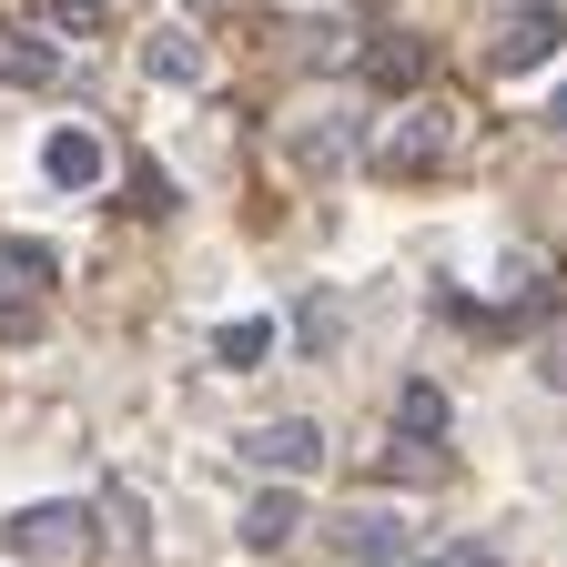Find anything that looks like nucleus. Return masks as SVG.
<instances>
[{
    "instance_id": "11",
    "label": "nucleus",
    "mask_w": 567,
    "mask_h": 567,
    "mask_svg": "<svg viewBox=\"0 0 567 567\" xmlns=\"http://www.w3.org/2000/svg\"><path fill=\"white\" fill-rule=\"evenodd\" d=\"M365 71H375V82H385V92H405V82H415V71H425V51H415L405 31H385V41L365 51Z\"/></svg>"
},
{
    "instance_id": "7",
    "label": "nucleus",
    "mask_w": 567,
    "mask_h": 567,
    "mask_svg": "<svg viewBox=\"0 0 567 567\" xmlns=\"http://www.w3.org/2000/svg\"><path fill=\"white\" fill-rule=\"evenodd\" d=\"M0 82L51 92V82H61V41H41V31H0Z\"/></svg>"
},
{
    "instance_id": "20",
    "label": "nucleus",
    "mask_w": 567,
    "mask_h": 567,
    "mask_svg": "<svg viewBox=\"0 0 567 567\" xmlns=\"http://www.w3.org/2000/svg\"><path fill=\"white\" fill-rule=\"evenodd\" d=\"M183 11H224V0H183Z\"/></svg>"
},
{
    "instance_id": "3",
    "label": "nucleus",
    "mask_w": 567,
    "mask_h": 567,
    "mask_svg": "<svg viewBox=\"0 0 567 567\" xmlns=\"http://www.w3.org/2000/svg\"><path fill=\"white\" fill-rule=\"evenodd\" d=\"M102 173H112V153H102V132H92V122H51V132H41V183L92 193Z\"/></svg>"
},
{
    "instance_id": "4",
    "label": "nucleus",
    "mask_w": 567,
    "mask_h": 567,
    "mask_svg": "<svg viewBox=\"0 0 567 567\" xmlns=\"http://www.w3.org/2000/svg\"><path fill=\"white\" fill-rule=\"evenodd\" d=\"M446 142H456L446 112H395V122L375 132V163H385V173H436V163H446Z\"/></svg>"
},
{
    "instance_id": "10",
    "label": "nucleus",
    "mask_w": 567,
    "mask_h": 567,
    "mask_svg": "<svg viewBox=\"0 0 567 567\" xmlns=\"http://www.w3.org/2000/svg\"><path fill=\"white\" fill-rule=\"evenodd\" d=\"M547 41H557V11H537V21H517V31H496L486 71H537V61H547Z\"/></svg>"
},
{
    "instance_id": "12",
    "label": "nucleus",
    "mask_w": 567,
    "mask_h": 567,
    "mask_svg": "<svg viewBox=\"0 0 567 567\" xmlns=\"http://www.w3.org/2000/svg\"><path fill=\"white\" fill-rule=\"evenodd\" d=\"M395 425H405V436H446V395H436V385L415 375V385L395 395Z\"/></svg>"
},
{
    "instance_id": "9",
    "label": "nucleus",
    "mask_w": 567,
    "mask_h": 567,
    "mask_svg": "<svg viewBox=\"0 0 567 567\" xmlns=\"http://www.w3.org/2000/svg\"><path fill=\"white\" fill-rule=\"evenodd\" d=\"M274 354V324L264 315H234V324H213V365H234V375H254Z\"/></svg>"
},
{
    "instance_id": "13",
    "label": "nucleus",
    "mask_w": 567,
    "mask_h": 567,
    "mask_svg": "<svg viewBox=\"0 0 567 567\" xmlns=\"http://www.w3.org/2000/svg\"><path fill=\"white\" fill-rule=\"evenodd\" d=\"M344 153H354L344 122H305V132H295V163H344Z\"/></svg>"
},
{
    "instance_id": "17",
    "label": "nucleus",
    "mask_w": 567,
    "mask_h": 567,
    "mask_svg": "<svg viewBox=\"0 0 567 567\" xmlns=\"http://www.w3.org/2000/svg\"><path fill=\"white\" fill-rule=\"evenodd\" d=\"M295 51H305V61H334V51H344V31H334V21H324V31L305 21V31H295Z\"/></svg>"
},
{
    "instance_id": "21",
    "label": "nucleus",
    "mask_w": 567,
    "mask_h": 567,
    "mask_svg": "<svg viewBox=\"0 0 567 567\" xmlns=\"http://www.w3.org/2000/svg\"><path fill=\"white\" fill-rule=\"evenodd\" d=\"M71 11H102V0H71Z\"/></svg>"
},
{
    "instance_id": "2",
    "label": "nucleus",
    "mask_w": 567,
    "mask_h": 567,
    "mask_svg": "<svg viewBox=\"0 0 567 567\" xmlns=\"http://www.w3.org/2000/svg\"><path fill=\"white\" fill-rule=\"evenodd\" d=\"M324 547L344 567H405V517L395 507H344V517H324Z\"/></svg>"
},
{
    "instance_id": "5",
    "label": "nucleus",
    "mask_w": 567,
    "mask_h": 567,
    "mask_svg": "<svg viewBox=\"0 0 567 567\" xmlns=\"http://www.w3.org/2000/svg\"><path fill=\"white\" fill-rule=\"evenodd\" d=\"M244 466H274V476H295V466H324V425L315 415H274L244 436Z\"/></svg>"
},
{
    "instance_id": "22",
    "label": "nucleus",
    "mask_w": 567,
    "mask_h": 567,
    "mask_svg": "<svg viewBox=\"0 0 567 567\" xmlns=\"http://www.w3.org/2000/svg\"><path fill=\"white\" fill-rule=\"evenodd\" d=\"M547 11H557V21H567V0H547Z\"/></svg>"
},
{
    "instance_id": "14",
    "label": "nucleus",
    "mask_w": 567,
    "mask_h": 567,
    "mask_svg": "<svg viewBox=\"0 0 567 567\" xmlns=\"http://www.w3.org/2000/svg\"><path fill=\"white\" fill-rule=\"evenodd\" d=\"M0 274H11V284H31V295H41V284H51V244H0Z\"/></svg>"
},
{
    "instance_id": "18",
    "label": "nucleus",
    "mask_w": 567,
    "mask_h": 567,
    "mask_svg": "<svg viewBox=\"0 0 567 567\" xmlns=\"http://www.w3.org/2000/svg\"><path fill=\"white\" fill-rule=\"evenodd\" d=\"M537 365H547V385H567V344H547V354H537Z\"/></svg>"
},
{
    "instance_id": "16",
    "label": "nucleus",
    "mask_w": 567,
    "mask_h": 567,
    "mask_svg": "<svg viewBox=\"0 0 567 567\" xmlns=\"http://www.w3.org/2000/svg\"><path fill=\"white\" fill-rule=\"evenodd\" d=\"M415 567H496V547L486 537H446V547H425Z\"/></svg>"
},
{
    "instance_id": "8",
    "label": "nucleus",
    "mask_w": 567,
    "mask_h": 567,
    "mask_svg": "<svg viewBox=\"0 0 567 567\" xmlns=\"http://www.w3.org/2000/svg\"><path fill=\"white\" fill-rule=\"evenodd\" d=\"M295 527H305V496H284V486H264L254 507H244V547H254V557L295 547Z\"/></svg>"
},
{
    "instance_id": "1",
    "label": "nucleus",
    "mask_w": 567,
    "mask_h": 567,
    "mask_svg": "<svg viewBox=\"0 0 567 567\" xmlns=\"http://www.w3.org/2000/svg\"><path fill=\"white\" fill-rule=\"evenodd\" d=\"M0 547L31 557V567H82L92 557V496H41V507H21L0 527Z\"/></svg>"
},
{
    "instance_id": "6",
    "label": "nucleus",
    "mask_w": 567,
    "mask_h": 567,
    "mask_svg": "<svg viewBox=\"0 0 567 567\" xmlns=\"http://www.w3.org/2000/svg\"><path fill=\"white\" fill-rule=\"evenodd\" d=\"M142 82H163V92H203V82H213L203 31H142Z\"/></svg>"
},
{
    "instance_id": "15",
    "label": "nucleus",
    "mask_w": 567,
    "mask_h": 567,
    "mask_svg": "<svg viewBox=\"0 0 567 567\" xmlns=\"http://www.w3.org/2000/svg\"><path fill=\"white\" fill-rule=\"evenodd\" d=\"M305 344H315V354H334V344H344V315H334V295H305Z\"/></svg>"
},
{
    "instance_id": "19",
    "label": "nucleus",
    "mask_w": 567,
    "mask_h": 567,
    "mask_svg": "<svg viewBox=\"0 0 567 567\" xmlns=\"http://www.w3.org/2000/svg\"><path fill=\"white\" fill-rule=\"evenodd\" d=\"M547 122H557V132H567V82H557V92H547Z\"/></svg>"
}]
</instances>
